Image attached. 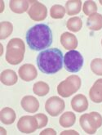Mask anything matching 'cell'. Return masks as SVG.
<instances>
[{
	"label": "cell",
	"instance_id": "9",
	"mask_svg": "<svg viewBox=\"0 0 102 135\" xmlns=\"http://www.w3.org/2000/svg\"><path fill=\"white\" fill-rule=\"evenodd\" d=\"M17 126L18 130L23 133H32L38 129V121L34 115H25L21 117Z\"/></svg>",
	"mask_w": 102,
	"mask_h": 135
},
{
	"label": "cell",
	"instance_id": "1",
	"mask_svg": "<svg viewBox=\"0 0 102 135\" xmlns=\"http://www.w3.org/2000/svg\"><path fill=\"white\" fill-rule=\"evenodd\" d=\"M26 38L30 49L41 51L52 45L53 41L52 31L46 24H38L28 30Z\"/></svg>",
	"mask_w": 102,
	"mask_h": 135
},
{
	"label": "cell",
	"instance_id": "28",
	"mask_svg": "<svg viewBox=\"0 0 102 135\" xmlns=\"http://www.w3.org/2000/svg\"><path fill=\"white\" fill-rule=\"evenodd\" d=\"M46 134L56 135L57 134V132L55 131L54 129H44L43 131H42L40 133V135H46Z\"/></svg>",
	"mask_w": 102,
	"mask_h": 135
},
{
	"label": "cell",
	"instance_id": "18",
	"mask_svg": "<svg viewBox=\"0 0 102 135\" xmlns=\"http://www.w3.org/2000/svg\"><path fill=\"white\" fill-rule=\"evenodd\" d=\"M87 26L89 30L93 31H98L102 29V15L95 13L89 16L87 21Z\"/></svg>",
	"mask_w": 102,
	"mask_h": 135
},
{
	"label": "cell",
	"instance_id": "17",
	"mask_svg": "<svg viewBox=\"0 0 102 135\" xmlns=\"http://www.w3.org/2000/svg\"><path fill=\"white\" fill-rule=\"evenodd\" d=\"M17 118L15 110L11 107H4L0 112V120L4 124L9 125L14 123Z\"/></svg>",
	"mask_w": 102,
	"mask_h": 135
},
{
	"label": "cell",
	"instance_id": "23",
	"mask_svg": "<svg viewBox=\"0 0 102 135\" xmlns=\"http://www.w3.org/2000/svg\"><path fill=\"white\" fill-rule=\"evenodd\" d=\"M13 31V26L9 21H2L0 23V39L8 38Z\"/></svg>",
	"mask_w": 102,
	"mask_h": 135
},
{
	"label": "cell",
	"instance_id": "5",
	"mask_svg": "<svg viewBox=\"0 0 102 135\" xmlns=\"http://www.w3.org/2000/svg\"><path fill=\"white\" fill-rule=\"evenodd\" d=\"M79 123L85 133L94 134L102 125V116L96 112L83 114L79 119Z\"/></svg>",
	"mask_w": 102,
	"mask_h": 135
},
{
	"label": "cell",
	"instance_id": "32",
	"mask_svg": "<svg viewBox=\"0 0 102 135\" xmlns=\"http://www.w3.org/2000/svg\"><path fill=\"white\" fill-rule=\"evenodd\" d=\"M101 45H102V39H101Z\"/></svg>",
	"mask_w": 102,
	"mask_h": 135
},
{
	"label": "cell",
	"instance_id": "8",
	"mask_svg": "<svg viewBox=\"0 0 102 135\" xmlns=\"http://www.w3.org/2000/svg\"><path fill=\"white\" fill-rule=\"evenodd\" d=\"M31 6L28 10V15L34 21H42L48 16L47 7L38 1H29Z\"/></svg>",
	"mask_w": 102,
	"mask_h": 135
},
{
	"label": "cell",
	"instance_id": "13",
	"mask_svg": "<svg viewBox=\"0 0 102 135\" xmlns=\"http://www.w3.org/2000/svg\"><path fill=\"white\" fill-rule=\"evenodd\" d=\"M60 44L67 50H74L78 47V39L74 35L65 32L60 35Z\"/></svg>",
	"mask_w": 102,
	"mask_h": 135
},
{
	"label": "cell",
	"instance_id": "4",
	"mask_svg": "<svg viewBox=\"0 0 102 135\" xmlns=\"http://www.w3.org/2000/svg\"><path fill=\"white\" fill-rule=\"evenodd\" d=\"M81 87V79L73 75L61 81L57 86V93L62 98H69L78 91Z\"/></svg>",
	"mask_w": 102,
	"mask_h": 135
},
{
	"label": "cell",
	"instance_id": "15",
	"mask_svg": "<svg viewBox=\"0 0 102 135\" xmlns=\"http://www.w3.org/2000/svg\"><path fill=\"white\" fill-rule=\"evenodd\" d=\"M0 80L2 84L7 86H12L18 81V77L17 73L11 69L4 70L0 75Z\"/></svg>",
	"mask_w": 102,
	"mask_h": 135
},
{
	"label": "cell",
	"instance_id": "24",
	"mask_svg": "<svg viewBox=\"0 0 102 135\" xmlns=\"http://www.w3.org/2000/svg\"><path fill=\"white\" fill-rule=\"evenodd\" d=\"M65 7L59 4L53 5L50 9V16L53 19H62L65 15Z\"/></svg>",
	"mask_w": 102,
	"mask_h": 135
},
{
	"label": "cell",
	"instance_id": "31",
	"mask_svg": "<svg viewBox=\"0 0 102 135\" xmlns=\"http://www.w3.org/2000/svg\"><path fill=\"white\" fill-rule=\"evenodd\" d=\"M100 4L102 5V0H100Z\"/></svg>",
	"mask_w": 102,
	"mask_h": 135
},
{
	"label": "cell",
	"instance_id": "26",
	"mask_svg": "<svg viewBox=\"0 0 102 135\" xmlns=\"http://www.w3.org/2000/svg\"><path fill=\"white\" fill-rule=\"evenodd\" d=\"M91 70L96 75H102V59L95 58L91 62Z\"/></svg>",
	"mask_w": 102,
	"mask_h": 135
},
{
	"label": "cell",
	"instance_id": "30",
	"mask_svg": "<svg viewBox=\"0 0 102 135\" xmlns=\"http://www.w3.org/2000/svg\"><path fill=\"white\" fill-rule=\"evenodd\" d=\"M0 130H1V133H2V134H7V131L3 128H0Z\"/></svg>",
	"mask_w": 102,
	"mask_h": 135
},
{
	"label": "cell",
	"instance_id": "6",
	"mask_svg": "<svg viewBox=\"0 0 102 135\" xmlns=\"http://www.w3.org/2000/svg\"><path fill=\"white\" fill-rule=\"evenodd\" d=\"M83 61L82 54L76 50H70L64 57L65 68L70 73L78 72L83 66Z\"/></svg>",
	"mask_w": 102,
	"mask_h": 135
},
{
	"label": "cell",
	"instance_id": "12",
	"mask_svg": "<svg viewBox=\"0 0 102 135\" xmlns=\"http://www.w3.org/2000/svg\"><path fill=\"white\" fill-rule=\"evenodd\" d=\"M71 107L76 112H84L88 108V101L83 94H77L71 100Z\"/></svg>",
	"mask_w": 102,
	"mask_h": 135
},
{
	"label": "cell",
	"instance_id": "20",
	"mask_svg": "<svg viewBox=\"0 0 102 135\" xmlns=\"http://www.w3.org/2000/svg\"><path fill=\"white\" fill-rule=\"evenodd\" d=\"M76 121V115L71 112H65L64 114H62L59 123L61 127H64V128H69V127H71L75 124Z\"/></svg>",
	"mask_w": 102,
	"mask_h": 135
},
{
	"label": "cell",
	"instance_id": "7",
	"mask_svg": "<svg viewBox=\"0 0 102 135\" xmlns=\"http://www.w3.org/2000/svg\"><path fill=\"white\" fill-rule=\"evenodd\" d=\"M65 104L63 99L54 96L47 100L45 103V110L51 116H58L64 112Z\"/></svg>",
	"mask_w": 102,
	"mask_h": 135
},
{
	"label": "cell",
	"instance_id": "22",
	"mask_svg": "<svg viewBox=\"0 0 102 135\" xmlns=\"http://www.w3.org/2000/svg\"><path fill=\"white\" fill-rule=\"evenodd\" d=\"M66 27L72 32H78L83 27V21L82 19L78 17H74L69 18L67 21Z\"/></svg>",
	"mask_w": 102,
	"mask_h": 135
},
{
	"label": "cell",
	"instance_id": "2",
	"mask_svg": "<svg viewBox=\"0 0 102 135\" xmlns=\"http://www.w3.org/2000/svg\"><path fill=\"white\" fill-rule=\"evenodd\" d=\"M63 53L57 47L42 51L37 57V66L41 72L53 75L62 69L64 62Z\"/></svg>",
	"mask_w": 102,
	"mask_h": 135
},
{
	"label": "cell",
	"instance_id": "3",
	"mask_svg": "<svg viewBox=\"0 0 102 135\" xmlns=\"http://www.w3.org/2000/svg\"><path fill=\"white\" fill-rule=\"evenodd\" d=\"M26 52V45L21 38H12L7 45L6 61L10 65H18L23 61Z\"/></svg>",
	"mask_w": 102,
	"mask_h": 135
},
{
	"label": "cell",
	"instance_id": "29",
	"mask_svg": "<svg viewBox=\"0 0 102 135\" xmlns=\"http://www.w3.org/2000/svg\"><path fill=\"white\" fill-rule=\"evenodd\" d=\"M65 134H75V135H78V133L77 131H74V130H66V131H63L60 133V135H65Z\"/></svg>",
	"mask_w": 102,
	"mask_h": 135
},
{
	"label": "cell",
	"instance_id": "16",
	"mask_svg": "<svg viewBox=\"0 0 102 135\" xmlns=\"http://www.w3.org/2000/svg\"><path fill=\"white\" fill-rule=\"evenodd\" d=\"M29 2L26 0H11L9 7L12 12L17 14H22L29 10Z\"/></svg>",
	"mask_w": 102,
	"mask_h": 135
},
{
	"label": "cell",
	"instance_id": "27",
	"mask_svg": "<svg viewBox=\"0 0 102 135\" xmlns=\"http://www.w3.org/2000/svg\"><path fill=\"white\" fill-rule=\"evenodd\" d=\"M34 117L36 118V120L38 121V129H41L45 127L48 123V118L46 115L43 114V113H39V114H36L34 115Z\"/></svg>",
	"mask_w": 102,
	"mask_h": 135
},
{
	"label": "cell",
	"instance_id": "21",
	"mask_svg": "<svg viewBox=\"0 0 102 135\" xmlns=\"http://www.w3.org/2000/svg\"><path fill=\"white\" fill-rule=\"evenodd\" d=\"M49 85L43 81H38L35 83L33 86V92L34 93V94L38 95L39 97L46 96L49 93Z\"/></svg>",
	"mask_w": 102,
	"mask_h": 135
},
{
	"label": "cell",
	"instance_id": "19",
	"mask_svg": "<svg viewBox=\"0 0 102 135\" xmlns=\"http://www.w3.org/2000/svg\"><path fill=\"white\" fill-rule=\"evenodd\" d=\"M82 8L81 0H69L65 3V11L69 16H75L78 14Z\"/></svg>",
	"mask_w": 102,
	"mask_h": 135
},
{
	"label": "cell",
	"instance_id": "10",
	"mask_svg": "<svg viewBox=\"0 0 102 135\" xmlns=\"http://www.w3.org/2000/svg\"><path fill=\"white\" fill-rule=\"evenodd\" d=\"M18 74L22 80L29 82L34 80L38 76V71L32 64H25L19 68Z\"/></svg>",
	"mask_w": 102,
	"mask_h": 135
},
{
	"label": "cell",
	"instance_id": "14",
	"mask_svg": "<svg viewBox=\"0 0 102 135\" xmlns=\"http://www.w3.org/2000/svg\"><path fill=\"white\" fill-rule=\"evenodd\" d=\"M89 97L93 102H102V79H97L94 83L89 91Z\"/></svg>",
	"mask_w": 102,
	"mask_h": 135
},
{
	"label": "cell",
	"instance_id": "11",
	"mask_svg": "<svg viewBox=\"0 0 102 135\" xmlns=\"http://www.w3.org/2000/svg\"><path fill=\"white\" fill-rule=\"evenodd\" d=\"M21 105L23 110L29 113H35L39 108V102L36 98L31 95L25 96L21 99Z\"/></svg>",
	"mask_w": 102,
	"mask_h": 135
},
{
	"label": "cell",
	"instance_id": "25",
	"mask_svg": "<svg viewBox=\"0 0 102 135\" xmlns=\"http://www.w3.org/2000/svg\"><path fill=\"white\" fill-rule=\"evenodd\" d=\"M83 11L86 16H91L92 14H95L97 12V5L94 1L88 0V1H86L83 3Z\"/></svg>",
	"mask_w": 102,
	"mask_h": 135
}]
</instances>
